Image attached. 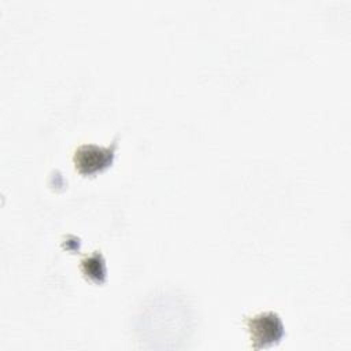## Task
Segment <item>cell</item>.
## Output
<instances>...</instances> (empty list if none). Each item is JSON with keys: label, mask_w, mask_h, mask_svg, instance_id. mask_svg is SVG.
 <instances>
[{"label": "cell", "mask_w": 351, "mask_h": 351, "mask_svg": "<svg viewBox=\"0 0 351 351\" xmlns=\"http://www.w3.org/2000/svg\"><path fill=\"white\" fill-rule=\"evenodd\" d=\"M250 333L251 347L254 350L269 348L276 346L284 337L285 329L280 315L274 311H262L245 318Z\"/></svg>", "instance_id": "cell-1"}, {"label": "cell", "mask_w": 351, "mask_h": 351, "mask_svg": "<svg viewBox=\"0 0 351 351\" xmlns=\"http://www.w3.org/2000/svg\"><path fill=\"white\" fill-rule=\"evenodd\" d=\"M117 141L118 137H115L108 147H100L96 144L78 145L73 154L75 169L82 176H92L107 169L114 160Z\"/></svg>", "instance_id": "cell-2"}, {"label": "cell", "mask_w": 351, "mask_h": 351, "mask_svg": "<svg viewBox=\"0 0 351 351\" xmlns=\"http://www.w3.org/2000/svg\"><path fill=\"white\" fill-rule=\"evenodd\" d=\"M80 269L88 280L96 284H101L106 280V261L100 251H93L92 254L84 256L80 262Z\"/></svg>", "instance_id": "cell-3"}]
</instances>
